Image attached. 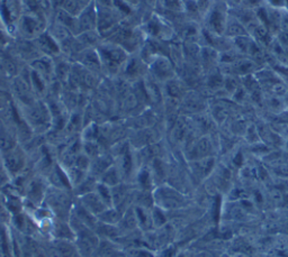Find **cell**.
Returning <instances> with one entry per match:
<instances>
[{
  "instance_id": "cell-1",
  "label": "cell",
  "mask_w": 288,
  "mask_h": 257,
  "mask_svg": "<svg viewBox=\"0 0 288 257\" xmlns=\"http://www.w3.org/2000/svg\"><path fill=\"white\" fill-rule=\"evenodd\" d=\"M103 66L109 72H117L128 61V53L124 48L117 44H103L97 49Z\"/></svg>"
},
{
  "instance_id": "cell-2",
  "label": "cell",
  "mask_w": 288,
  "mask_h": 257,
  "mask_svg": "<svg viewBox=\"0 0 288 257\" xmlns=\"http://www.w3.org/2000/svg\"><path fill=\"white\" fill-rule=\"evenodd\" d=\"M227 6L225 3L217 1L210 7L206 11V29L214 35H224L225 25L228 18Z\"/></svg>"
},
{
  "instance_id": "cell-3",
  "label": "cell",
  "mask_w": 288,
  "mask_h": 257,
  "mask_svg": "<svg viewBox=\"0 0 288 257\" xmlns=\"http://www.w3.org/2000/svg\"><path fill=\"white\" fill-rule=\"evenodd\" d=\"M26 118L28 123L33 125L34 127H41V126H45L51 123L50 110L42 103H33L28 104Z\"/></svg>"
},
{
  "instance_id": "cell-4",
  "label": "cell",
  "mask_w": 288,
  "mask_h": 257,
  "mask_svg": "<svg viewBox=\"0 0 288 257\" xmlns=\"http://www.w3.org/2000/svg\"><path fill=\"white\" fill-rule=\"evenodd\" d=\"M77 18H78L79 34L88 31H95V29L98 27V12H97L95 0L80 12V15Z\"/></svg>"
},
{
  "instance_id": "cell-5",
  "label": "cell",
  "mask_w": 288,
  "mask_h": 257,
  "mask_svg": "<svg viewBox=\"0 0 288 257\" xmlns=\"http://www.w3.org/2000/svg\"><path fill=\"white\" fill-rule=\"evenodd\" d=\"M24 165H25L24 152L18 149V147H15L14 150L3 154V168H5L9 174L16 175L17 173H19V172L24 168Z\"/></svg>"
},
{
  "instance_id": "cell-6",
  "label": "cell",
  "mask_w": 288,
  "mask_h": 257,
  "mask_svg": "<svg viewBox=\"0 0 288 257\" xmlns=\"http://www.w3.org/2000/svg\"><path fill=\"white\" fill-rule=\"evenodd\" d=\"M34 43H35L36 48L42 53H44L46 56L57 55V54L60 53V45L49 32L42 33L40 36L34 39Z\"/></svg>"
},
{
  "instance_id": "cell-7",
  "label": "cell",
  "mask_w": 288,
  "mask_h": 257,
  "mask_svg": "<svg viewBox=\"0 0 288 257\" xmlns=\"http://www.w3.org/2000/svg\"><path fill=\"white\" fill-rule=\"evenodd\" d=\"M19 29L25 37H32V39H36L42 33H44L43 23L34 16L22 17Z\"/></svg>"
},
{
  "instance_id": "cell-8",
  "label": "cell",
  "mask_w": 288,
  "mask_h": 257,
  "mask_svg": "<svg viewBox=\"0 0 288 257\" xmlns=\"http://www.w3.org/2000/svg\"><path fill=\"white\" fill-rule=\"evenodd\" d=\"M151 70L156 78L168 80L172 78L173 66L166 56H156L151 64Z\"/></svg>"
},
{
  "instance_id": "cell-9",
  "label": "cell",
  "mask_w": 288,
  "mask_h": 257,
  "mask_svg": "<svg viewBox=\"0 0 288 257\" xmlns=\"http://www.w3.org/2000/svg\"><path fill=\"white\" fill-rule=\"evenodd\" d=\"M78 60L86 69L92 71V72H97L103 66L99 54L94 49H86L80 52Z\"/></svg>"
},
{
  "instance_id": "cell-10",
  "label": "cell",
  "mask_w": 288,
  "mask_h": 257,
  "mask_svg": "<svg viewBox=\"0 0 288 257\" xmlns=\"http://www.w3.org/2000/svg\"><path fill=\"white\" fill-rule=\"evenodd\" d=\"M82 207L86 208L89 212H91L92 214H100L103 211H105L107 206L104 204V201L100 199V197L98 196V193H87L82 198Z\"/></svg>"
},
{
  "instance_id": "cell-11",
  "label": "cell",
  "mask_w": 288,
  "mask_h": 257,
  "mask_svg": "<svg viewBox=\"0 0 288 257\" xmlns=\"http://www.w3.org/2000/svg\"><path fill=\"white\" fill-rule=\"evenodd\" d=\"M249 35L247 29L243 26V24L236 18L235 16L228 15L227 22L225 25V31H224V36H226L227 39L234 40L238 37Z\"/></svg>"
},
{
  "instance_id": "cell-12",
  "label": "cell",
  "mask_w": 288,
  "mask_h": 257,
  "mask_svg": "<svg viewBox=\"0 0 288 257\" xmlns=\"http://www.w3.org/2000/svg\"><path fill=\"white\" fill-rule=\"evenodd\" d=\"M170 195H171V190H169V189H166V188L159 189V190L156 191L155 199L160 205H163L164 207H167V208L178 207L180 204V196L175 191H173L172 196Z\"/></svg>"
},
{
  "instance_id": "cell-13",
  "label": "cell",
  "mask_w": 288,
  "mask_h": 257,
  "mask_svg": "<svg viewBox=\"0 0 288 257\" xmlns=\"http://www.w3.org/2000/svg\"><path fill=\"white\" fill-rule=\"evenodd\" d=\"M16 147V141L14 133L11 130L3 126L2 121H0V151L3 154L7 153Z\"/></svg>"
},
{
  "instance_id": "cell-14",
  "label": "cell",
  "mask_w": 288,
  "mask_h": 257,
  "mask_svg": "<svg viewBox=\"0 0 288 257\" xmlns=\"http://www.w3.org/2000/svg\"><path fill=\"white\" fill-rule=\"evenodd\" d=\"M14 91L16 96L18 97V98L23 101L25 104H31L33 103V95H32V90L29 86L27 84V82L25 81V80L22 79H16L15 82H14Z\"/></svg>"
},
{
  "instance_id": "cell-15",
  "label": "cell",
  "mask_w": 288,
  "mask_h": 257,
  "mask_svg": "<svg viewBox=\"0 0 288 257\" xmlns=\"http://www.w3.org/2000/svg\"><path fill=\"white\" fill-rule=\"evenodd\" d=\"M202 64L207 67H213L216 63L219 62V52L212 46L207 45L200 51Z\"/></svg>"
},
{
  "instance_id": "cell-16",
  "label": "cell",
  "mask_w": 288,
  "mask_h": 257,
  "mask_svg": "<svg viewBox=\"0 0 288 257\" xmlns=\"http://www.w3.org/2000/svg\"><path fill=\"white\" fill-rule=\"evenodd\" d=\"M58 23L62 24L63 26H66L72 34L78 35L79 34V27H78V18L75 16L70 15L69 12L61 9L59 11L58 15Z\"/></svg>"
},
{
  "instance_id": "cell-17",
  "label": "cell",
  "mask_w": 288,
  "mask_h": 257,
  "mask_svg": "<svg viewBox=\"0 0 288 257\" xmlns=\"http://www.w3.org/2000/svg\"><path fill=\"white\" fill-rule=\"evenodd\" d=\"M49 33L54 37L58 43H65L66 41L71 39V32L68 29L66 26H63L60 23H54L52 26H51Z\"/></svg>"
},
{
  "instance_id": "cell-18",
  "label": "cell",
  "mask_w": 288,
  "mask_h": 257,
  "mask_svg": "<svg viewBox=\"0 0 288 257\" xmlns=\"http://www.w3.org/2000/svg\"><path fill=\"white\" fill-rule=\"evenodd\" d=\"M69 199L65 196L61 195V193H58V195L51 196L50 204L51 207L53 208L56 213H66L68 211V207H69Z\"/></svg>"
},
{
  "instance_id": "cell-19",
  "label": "cell",
  "mask_w": 288,
  "mask_h": 257,
  "mask_svg": "<svg viewBox=\"0 0 288 257\" xmlns=\"http://www.w3.org/2000/svg\"><path fill=\"white\" fill-rule=\"evenodd\" d=\"M32 66L34 71H36L37 73H40L42 77L50 75L53 70L52 61H51V58H49L48 56L37 58V60L33 61Z\"/></svg>"
},
{
  "instance_id": "cell-20",
  "label": "cell",
  "mask_w": 288,
  "mask_h": 257,
  "mask_svg": "<svg viewBox=\"0 0 288 257\" xmlns=\"http://www.w3.org/2000/svg\"><path fill=\"white\" fill-rule=\"evenodd\" d=\"M54 246L58 248L61 257H78V252L72 244L67 239H57Z\"/></svg>"
},
{
  "instance_id": "cell-21",
  "label": "cell",
  "mask_w": 288,
  "mask_h": 257,
  "mask_svg": "<svg viewBox=\"0 0 288 257\" xmlns=\"http://www.w3.org/2000/svg\"><path fill=\"white\" fill-rule=\"evenodd\" d=\"M193 151L196 155V158H204L212 151V143L207 137H203L196 143Z\"/></svg>"
},
{
  "instance_id": "cell-22",
  "label": "cell",
  "mask_w": 288,
  "mask_h": 257,
  "mask_svg": "<svg viewBox=\"0 0 288 257\" xmlns=\"http://www.w3.org/2000/svg\"><path fill=\"white\" fill-rule=\"evenodd\" d=\"M53 233L59 239H67V241H71L74 237V233L70 227H68L65 222H58V224L53 227Z\"/></svg>"
},
{
  "instance_id": "cell-23",
  "label": "cell",
  "mask_w": 288,
  "mask_h": 257,
  "mask_svg": "<svg viewBox=\"0 0 288 257\" xmlns=\"http://www.w3.org/2000/svg\"><path fill=\"white\" fill-rule=\"evenodd\" d=\"M118 182H120V173L117 168L114 166L108 167L103 174V183L108 187H116Z\"/></svg>"
},
{
  "instance_id": "cell-24",
  "label": "cell",
  "mask_w": 288,
  "mask_h": 257,
  "mask_svg": "<svg viewBox=\"0 0 288 257\" xmlns=\"http://www.w3.org/2000/svg\"><path fill=\"white\" fill-rule=\"evenodd\" d=\"M97 193L100 197V199L104 201V204L107 206V208L112 207L113 205V191L109 189L108 185H106L104 183L97 184Z\"/></svg>"
},
{
  "instance_id": "cell-25",
  "label": "cell",
  "mask_w": 288,
  "mask_h": 257,
  "mask_svg": "<svg viewBox=\"0 0 288 257\" xmlns=\"http://www.w3.org/2000/svg\"><path fill=\"white\" fill-rule=\"evenodd\" d=\"M79 41L80 44L84 46H94L98 44L99 41V34L95 31H88L79 34Z\"/></svg>"
},
{
  "instance_id": "cell-26",
  "label": "cell",
  "mask_w": 288,
  "mask_h": 257,
  "mask_svg": "<svg viewBox=\"0 0 288 257\" xmlns=\"http://www.w3.org/2000/svg\"><path fill=\"white\" fill-rule=\"evenodd\" d=\"M98 218H100L105 224L113 225L116 224L118 221H121L122 212L117 211V210H105V211L98 214Z\"/></svg>"
},
{
  "instance_id": "cell-27",
  "label": "cell",
  "mask_w": 288,
  "mask_h": 257,
  "mask_svg": "<svg viewBox=\"0 0 288 257\" xmlns=\"http://www.w3.org/2000/svg\"><path fill=\"white\" fill-rule=\"evenodd\" d=\"M135 214H137L139 225L143 227V228H147V227H150V224L153 221L152 220V218L150 217L149 212L145 211V209L142 207L137 209V212H135Z\"/></svg>"
},
{
  "instance_id": "cell-28",
  "label": "cell",
  "mask_w": 288,
  "mask_h": 257,
  "mask_svg": "<svg viewBox=\"0 0 288 257\" xmlns=\"http://www.w3.org/2000/svg\"><path fill=\"white\" fill-rule=\"evenodd\" d=\"M41 185L42 184L40 182H36V181H34L31 184V192H29V195H31V199H33L34 201H39L41 199V195H43Z\"/></svg>"
},
{
  "instance_id": "cell-29",
  "label": "cell",
  "mask_w": 288,
  "mask_h": 257,
  "mask_svg": "<svg viewBox=\"0 0 288 257\" xmlns=\"http://www.w3.org/2000/svg\"><path fill=\"white\" fill-rule=\"evenodd\" d=\"M279 26H281V31L288 33V10L286 8L279 9Z\"/></svg>"
},
{
  "instance_id": "cell-30",
  "label": "cell",
  "mask_w": 288,
  "mask_h": 257,
  "mask_svg": "<svg viewBox=\"0 0 288 257\" xmlns=\"http://www.w3.org/2000/svg\"><path fill=\"white\" fill-rule=\"evenodd\" d=\"M262 1L264 0H242L240 5L242 6V8H245V9L257 10L258 8L262 6Z\"/></svg>"
},
{
  "instance_id": "cell-31",
  "label": "cell",
  "mask_w": 288,
  "mask_h": 257,
  "mask_svg": "<svg viewBox=\"0 0 288 257\" xmlns=\"http://www.w3.org/2000/svg\"><path fill=\"white\" fill-rule=\"evenodd\" d=\"M89 166V159L84 155H79V156L75 158V167L79 168L80 171L87 170Z\"/></svg>"
},
{
  "instance_id": "cell-32",
  "label": "cell",
  "mask_w": 288,
  "mask_h": 257,
  "mask_svg": "<svg viewBox=\"0 0 288 257\" xmlns=\"http://www.w3.org/2000/svg\"><path fill=\"white\" fill-rule=\"evenodd\" d=\"M168 92L172 97H178L180 95V87L179 84L173 82V80H169L168 83Z\"/></svg>"
},
{
  "instance_id": "cell-33",
  "label": "cell",
  "mask_w": 288,
  "mask_h": 257,
  "mask_svg": "<svg viewBox=\"0 0 288 257\" xmlns=\"http://www.w3.org/2000/svg\"><path fill=\"white\" fill-rule=\"evenodd\" d=\"M152 220H153V221L155 222L156 226L163 225V224H164V217H163L162 212H161L160 210L155 209V210H154V212H153V214H152Z\"/></svg>"
},
{
  "instance_id": "cell-34",
  "label": "cell",
  "mask_w": 288,
  "mask_h": 257,
  "mask_svg": "<svg viewBox=\"0 0 288 257\" xmlns=\"http://www.w3.org/2000/svg\"><path fill=\"white\" fill-rule=\"evenodd\" d=\"M149 179H150V174L147 171L143 170L139 175V182L141 183L143 188H147V184H149Z\"/></svg>"
},
{
  "instance_id": "cell-35",
  "label": "cell",
  "mask_w": 288,
  "mask_h": 257,
  "mask_svg": "<svg viewBox=\"0 0 288 257\" xmlns=\"http://www.w3.org/2000/svg\"><path fill=\"white\" fill-rule=\"evenodd\" d=\"M164 5L167 8L172 10H179L181 7L180 0H164Z\"/></svg>"
},
{
  "instance_id": "cell-36",
  "label": "cell",
  "mask_w": 288,
  "mask_h": 257,
  "mask_svg": "<svg viewBox=\"0 0 288 257\" xmlns=\"http://www.w3.org/2000/svg\"><path fill=\"white\" fill-rule=\"evenodd\" d=\"M23 3L28 10L35 12L37 9V1L36 0H23Z\"/></svg>"
},
{
  "instance_id": "cell-37",
  "label": "cell",
  "mask_w": 288,
  "mask_h": 257,
  "mask_svg": "<svg viewBox=\"0 0 288 257\" xmlns=\"http://www.w3.org/2000/svg\"><path fill=\"white\" fill-rule=\"evenodd\" d=\"M133 257H152L149 252L144 251V250H135L132 252Z\"/></svg>"
},
{
  "instance_id": "cell-38",
  "label": "cell",
  "mask_w": 288,
  "mask_h": 257,
  "mask_svg": "<svg viewBox=\"0 0 288 257\" xmlns=\"http://www.w3.org/2000/svg\"><path fill=\"white\" fill-rule=\"evenodd\" d=\"M97 6L101 7H113L114 0H95Z\"/></svg>"
},
{
  "instance_id": "cell-39",
  "label": "cell",
  "mask_w": 288,
  "mask_h": 257,
  "mask_svg": "<svg viewBox=\"0 0 288 257\" xmlns=\"http://www.w3.org/2000/svg\"><path fill=\"white\" fill-rule=\"evenodd\" d=\"M217 118H221V120H224L226 118L227 116V110L225 108H217L216 109V115H215Z\"/></svg>"
},
{
  "instance_id": "cell-40",
  "label": "cell",
  "mask_w": 288,
  "mask_h": 257,
  "mask_svg": "<svg viewBox=\"0 0 288 257\" xmlns=\"http://www.w3.org/2000/svg\"><path fill=\"white\" fill-rule=\"evenodd\" d=\"M217 1H221L223 3H225L227 7H234V6L240 5L242 0H217Z\"/></svg>"
},
{
  "instance_id": "cell-41",
  "label": "cell",
  "mask_w": 288,
  "mask_h": 257,
  "mask_svg": "<svg viewBox=\"0 0 288 257\" xmlns=\"http://www.w3.org/2000/svg\"><path fill=\"white\" fill-rule=\"evenodd\" d=\"M2 109V103H1V101H0V110Z\"/></svg>"
}]
</instances>
